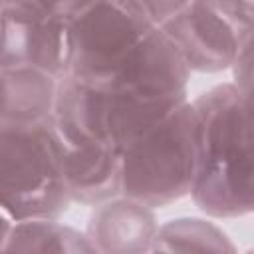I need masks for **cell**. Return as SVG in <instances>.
Here are the masks:
<instances>
[{
  "instance_id": "1",
  "label": "cell",
  "mask_w": 254,
  "mask_h": 254,
  "mask_svg": "<svg viewBox=\"0 0 254 254\" xmlns=\"http://www.w3.org/2000/svg\"><path fill=\"white\" fill-rule=\"evenodd\" d=\"M196 171L190 196L212 218H238L254 206L252 105L234 83H220L192 103Z\"/></svg>"
},
{
  "instance_id": "2",
  "label": "cell",
  "mask_w": 254,
  "mask_h": 254,
  "mask_svg": "<svg viewBox=\"0 0 254 254\" xmlns=\"http://www.w3.org/2000/svg\"><path fill=\"white\" fill-rule=\"evenodd\" d=\"M69 204L52 117L34 125H0V212L12 222L60 218Z\"/></svg>"
},
{
  "instance_id": "3",
  "label": "cell",
  "mask_w": 254,
  "mask_h": 254,
  "mask_svg": "<svg viewBox=\"0 0 254 254\" xmlns=\"http://www.w3.org/2000/svg\"><path fill=\"white\" fill-rule=\"evenodd\" d=\"M196 171V117L190 101L119 153V194L161 208L187 196Z\"/></svg>"
},
{
  "instance_id": "4",
  "label": "cell",
  "mask_w": 254,
  "mask_h": 254,
  "mask_svg": "<svg viewBox=\"0 0 254 254\" xmlns=\"http://www.w3.org/2000/svg\"><path fill=\"white\" fill-rule=\"evenodd\" d=\"M153 28L135 0H91L67 24V77L107 83Z\"/></svg>"
},
{
  "instance_id": "5",
  "label": "cell",
  "mask_w": 254,
  "mask_h": 254,
  "mask_svg": "<svg viewBox=\"0 0 254 254\" xmlns=\"http://www.w3.org/2000/svg\"><path fill=\"white\" fill-rule=\"evenodd\" d=\"M254 0H189L159 28L190 71L216 73L252 46Z\"/></svg>"
},
{
  "instance_id": "6",
  "label": "cell",
  "mask_w": 254,
  "mask_h": 254,
  "mask_svg": "<svg viewBox=\"0 0 254 254\" xmlns=\"http://www.w3.org/2000/svg\"><path fill=\"white\" fill-rule=\"evenodd\" d=\"M67 60V24L0 12V67H32L62 79Z\"/></svg>"
},
{
  "instance_id": "7",
  "label": "cell",
  "mask_w": 254,
  "mask_h": 254,
  "mask_svg": "<svg viewBox=\"0 0 254 254\" xmlns=\"http://www.w3.org/2000/svg\"><path fill=\"white\" fill-rule=\"evenodd\" d=\"M157 228L153 208L117 194L95 204L85 236L101 254H141L151 250Z\"/></svg>"
},
{
  "instance_id": "8",
  "label": "cell",
  "mask_w": 254,
  "mask_h": 254,
  "mask_svg": "<svg viewBox=\"0 0 254 254\" xmlns=\"http://www.w3.org/2000/svg\"><path fill=\"white\" fill-rule=\"evenodd\" d=\"M58 147L62 179L71 202L95 206L119 194V153L60 135Z\"/></svg>"
},
{
  "instance_id": "9",
  "label": "cell",
  "mask_w": 254,
  "mask_h": 254,
  "mask_svg": "<svg viewBox=\"0 0 254 254\" xmlns=\"http://www.w3.org/2000/svg\"><path fill=\"white\" fill-rule=\"evenodd\" d=\"M58 81L32 67H0V125H34L50 119Z\"/></svg>"
},
{
  "instance_id": "10",
  "label": "cell",
  "mask_w": 254,
  "mask_h": 254,
  "mask_svg": "<svg viewBox=\"0 0 254 254\" xmlns=\"http://www.w3.org/2000/svg\"><path fill=\"white\" fill-rule=\"evenodd\" d=\"M2 252L87 254L95 250L85 232L58 222V218H30L12 222Z\"/></svg>"
},
{
  "instance_id": "11",
  "label": "cell",
  "mask_w": 254,
  "mask_h": 254,
  "mask_svg": "<svg viewBox=\"0 0 254 254\" xmlns=\"http://www.w3.org/2000/svg\"><path fill=\"white\" fill-rule=\"evenodd\" d=\"M153 252H234V244L212 222L183 216L159 226Z\"/></svg>"
},
{
  "instance_id": "12",
  "label": "cell",
  "mask_w": 254,
  "mask_h": 254,
  "mask_svg": "<svg viewBox=\"0 0 254 254\" xmlns=\"http://www.w3.org/2000/svg\"><path fill=\"white\" fill-rule=\"evenodd\" d=\"M91 0H0V12L16 14L40 22H62L79 14Z\"/></svg>"
},
{
  "instance_id": "13",
  "label": "cell",
  "mask_w": 254,
  "mask_h": 254,
  "mask_svg": "<svg viewBox=\"0 0 254 254\" xmlns=\"http://www.w3.org/2000/svg\"><path fill=\"white\" fill-rule=\"evenodd\" d=\"M151 18L155 26L165 24L169 18H173L181 8L187 6L189 0H135Z\"/></svg>"
},
{
  "instance_id": "14",
  "label": "cell",
  "mask_w": 254,
  "mask_h": 254,
  "mask_svg": "<svg viewBox=\"0 0 254 254\" xmlns=\"http://www.w3.org/2000/svg\"><path fill=\"white\" fill-rule=\"evenodd\" d=\"M252 46L246 48L230 65V69L234 71V85L244 91L246 95H250V75H252Z\"/></svg>"
},
{
  "instance_id": "15",
  "label": "cell",
  "mask_w": 254,
  "mask_h": 254,
  "mask_svg": "<svg viewBox=\"0 0 254 254\" xmlns=\"http://www.w3.org/2000/svg\"><path fill=\"white\" fill-rule=\"evenodd\" d=\"M10 226H12V220H10L6 214L0 212V252H2V248H4V242H6V236H8V232H10Z\"/></svg>"
}]
</instances>
